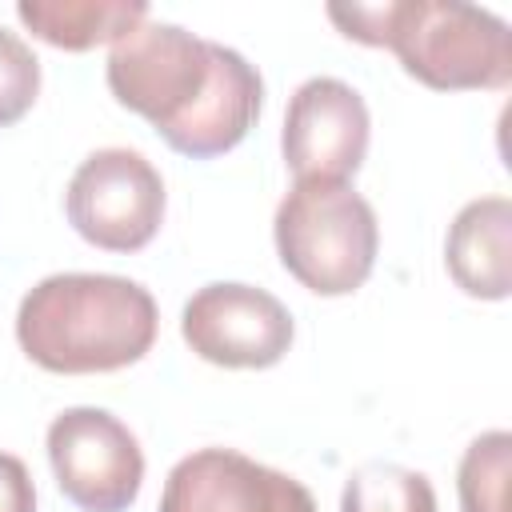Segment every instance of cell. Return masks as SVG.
Wrapping results in <instances>:
<instances>
[{"instance_id": "6da1fadb", "label": "cell", "mask_w": 512, "mask_h": 512, "mask_svg": "<svg viewBox=\"0 0 512 512\" xmlns=\"http://www.w3.org/2000/svg\"><path fill=\"white\" fill-rule=\"evenodd\" d=\"M104 80L120 108L188 160L232 152L264 108V80L236 48L152 16L112 44Z\"/></svg>"}, {"instance_id": "7a4b0ae2", "label": "cell", "mask_w": 512, "mask_h": 512, "mask_svg": "<svg viewBox=\"0 0 512 512\" xmlns=\"http://www.w3.org/2000/svg\"><path fill=\"white\" fill-rule=\"evenodd\" d=\"M156 300L112 272H56L32 284L16 308L20 352L56 376L120 372L156 344Z\"/></svg>"}, {"instance_id": "3957f363", "label": "cell", "mask_w": 512, "mask_h": 512, "mask_svg": "<svg viewBox=\"0 0 512 512\" xmlns=\"http://www.w3.org/2000/svg\"><path fill=\"white\" fill-rule=\"evenodd\" d=\"M328 20L356 44L396 52L432 92H500L512 84V32L488 8L460 0L328 4Z\"/></svg>"}, {"instance_id": "277c9868", "label": "cell", "mask_w": 512, "mask_h": 512, "mask_svg": "<svg viewBox=\"0 0 512 512\" xmlns=\"http://www.w3.org/2000/svg\"><path fill=\"white\" fill-rule=\"evenodd\" d=\"M272 240L284 272L316 296H352L376 268L380 224L348 180H296L276 204Z\"/></svg>"}, {"instance_id": "5b68a950", "label": "cell", "mask_w": 512, "mask_h": 512, "mask_svg": "<svg viewBox=\"0 0 512 512\" xmlns=\"http://www.w3.org/2000/svg\"><path fill=\"white\" fill-rule=\"evenodd\" d=\"M164 180L136 148H96L68 180L64 212L80 240L104 252H140L164 224Z\"/></svg>"}, {"instance_id": "8992f818", "label": "cell", "mask_w": 512, "mask_h": 512, "mask_svg": "<svg viewBox=\"0 0 512 512\" xmlns=\"http://www.w3.org/2000/svg\"><path fill=\"white\" fill-rule=\"evenodd\" d=\"M48 464L80 512H128L144 484V452L108 408H64L48 424Z\"/></svg>"}, {"instance_id": "52a82bcc", "label": "cell", "mask_w": 512, "mask_h": 512, "mask_svg": "<svg viewBox=\"0 0 512 512\" xmlns=\"http://www.w3.org/2000/svg\"><path fill=\"white\" fill-rule=\"evenodd\" d=\"M180 336L216 368H272L288 356L296 324L268 288L216 280L188 296Z\"/></svg>"}, {"instance_id": "ba28073f", "label": "cell", "mask_w": 512, "mask_h": 512, "mask_svg": "<svg viewBox=\"0 0 512 512\" xmlns=\"http://www.w3.org/2000/svg\"><path fill=\"white\" fill-rule=\"evenodd\" d=\"M368 136L364 96L336 76H312L288 100L280 152L296 180H348L368 156Z\"/></svg>"}, {"instance_id": "9c48e42d", "label": "cell", "mask_w": 512, "mask_h": 512, "mask_svg": "<svg viewBox=\"0 0 512 512\" xmlns=\"http://www.w3.org/2000/svg\"><path fill=\"white\" fill-rule=\"evenodd\" d=\"M156 512H316L312 492L236 448H196L172 464Z\"/></svg>"}, {"instance_id": "30bf717a", "label": "cell", "mask_w": 512, "mask_h": 512, "mask_svg": "<svg viewBox=\"0 0 512 512\" xmlns=\"http://www.w3.org/2000/svg\"><path fill=\"white\" fill-rule=\"evenodd\" d=\"M512 200H468L444 236V268L472 300H508L512 292Z\"/></svg>"}, {"instance_id": "8fae6325", "label": "cell", "mask_w": 512, "mask_h": 512, "mask_svg": "<svg viewBox=\"0 0 512 512\" xmlns=\"http://www.w3.org/2000/svg\"><path fill=\"white\" fill-rule=\"evenodd\" d=\"M20 24L64 52H88L96 44H116L140 20H148V4L140 0H20Z\"/></svg>"}, {"instance_id": "7c38bea8", "label": "cell", "mask_w": 512, "mask_h": 512, "mask_svg": "<svg viewBox=\"0 0 512 512\" xmlns=\"http://www.w3.org/2000/svg\"><path fill=\"white\" fill-rule=\"evenodd\" d=\"M340 512H440V508H436V488L424 472L376 460L344 480Z\"/></svg>"}, {"instance_id": "4fadbf2b", "label": "cell", "mask_w": 512, "mask_h": 512, "mask_svg": "<svg viewBox=\"0 0 512 512\" xmlns=\"http://www.w3.org/2000/svg\"><path fill=\"white\" fill-rule=\"evenodd\" d=\"M508 472H512V436L504 428L480 432L456 468L460 512H508Z\"/></svg>"}, {"instance_id": "5bb4252c", "label": "cell", "mask_w": 512, "mask_h": 512, "mask_svg": "<svg viewBox=\"0 0 512 512\" xmlns=\"http://www.w3.org/2000/svg\"><path fill=\"white\" fill-rule=\"evenodd\" d=\"M40 96V60L32 48L0 24V128L28 116Z\"/></svg>"}, {"instance_id": "9a60e30c", "label": "cell", "mask_w": 512, "mask_h": 512, "mask_svg": "<svg viewBox=\"0 0 512 512\" xmlns=\"http://www.w3.org/2000/svg\"><path fill=\"white\" fill-rule=\"evenodd\" d=\"M0 512H36L32 476L12 452H0Z\"/></svg>"}]
</instances>
